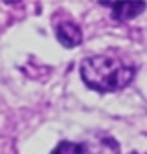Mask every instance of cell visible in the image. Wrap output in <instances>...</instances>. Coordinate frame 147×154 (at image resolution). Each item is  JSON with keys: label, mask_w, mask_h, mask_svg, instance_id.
Listing matches in <instances>:
<instances>
[{"label": "cell", "mask_w": 147, "mask_h": 154, "mask_svg": "<svg viewBox=\"0 0 147 154\" xmlns=\"http://www.w3.org/2000/svg\"><path fill=\"white\" fill-rule=\"evenodd\" d=\"M81 79L90 88L101 94L118 92L129 86L136 73L134 66L123 63L114 55H90L81 61Z\"/></svg>", "instance_id": "1"}, {"label": "cell", "mask_w": 147, "mask_h": 154, "mask_svg": "<svg viewBox=\"0 0 147 154\" xmlns=\"http://www.w3.org/2000/svg\"><path fill=\"white\" fill-rule=\"evenodd\" d=\"M79 154H120V143L107 134H92L85 141L77 143Z\"/></svg>", "instance_id": "2"}, {"label": "cell", "mask_w": 147, "mask_h": 154, "mask_svg": "<svg viewBox=\"0 0 147 154\" xmlns=\"http://www.w3.org/2000/svg\"><path fill=\"white\" fill-rule=\"evenodd\" d=\"M55 37L64 48H76L83 42V33L77 24L70 20H61L55 26Z\"/></svg>", "instance_id": "3"}, {"label": "cell", "mask_w": 147, "mask_h": 154, "mask_svg": "<svg viewBox=\"0 0 147 154\" xmlns=\"http://www.w3.org/2000/svg\"><path fill=\"white\" fill-rule=\"evenodd\" d=\"M101 6H108L112 9V17L114 20H120V22H127L131 18L138 17L143 9H145V2H136V4H116V2H99Z\"/></svg>", "instance_id": "4"}, {"label": "cell", "mask_w": 147, "mask_h": 154, "mask_svg": "<svg viewBox=\"0 0 147 154\" xmlns=\"http://www.w3.org/2000/svg\"><path fill=\"white\" fill-rule=\"evenodd\" d=\"M52 154H79V147L76 141H61Z\"/></svg>", "instance_id": "5"}, {"label": "cell", "mask_w": 147, "mask_h": 154, "mask_svg": "<svg viewBox=\"0 0 147 154\" xmlns=\"http://www.w3.org/2000/svg\"><path fill=\"white\" fill-rule=\"evenodd\" d=\"M133 154H138V152H133Z\"/></svg>", "instance_id": "6"}]
</instances>
